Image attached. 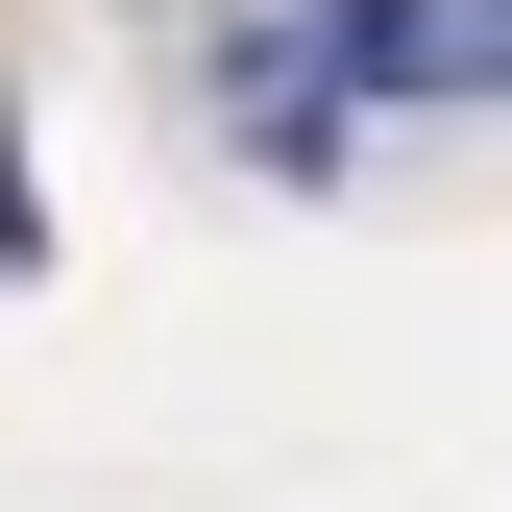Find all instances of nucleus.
Segmentation results:
<instances>
[{"mask_svg":"<svg viewBox=\"0 0 512 512\" xmlns=\"http://www.w3.org/2000/svg\"><path fill=\"white\" fill-rule=\"evenodd\" d=\"M342 74H391V98H512V0H366Z\"/></svg>","mask_w":512,"mask_h":512,"instance_id":"f257e3e1","label":"nucleus"}]
</instances>
